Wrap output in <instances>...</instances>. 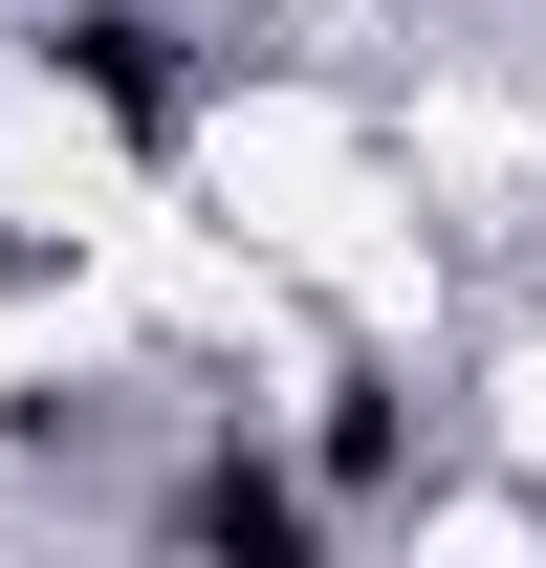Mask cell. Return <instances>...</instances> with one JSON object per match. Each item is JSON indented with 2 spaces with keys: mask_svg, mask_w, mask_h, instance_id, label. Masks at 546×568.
Segmentation results:
<instances>
[{
  "mask_svg": "<svg viewBox=\"0 0 546 568\" xmlns=\"http://www.w3.org/2000/svg\"><path fill=\"white\" fill-rule=\"evenodd\" d=\"M175 568H328V525H306V481H284V459H241V437H219L198 481H175Z\"/></svg>",
  "mask_w": 546,
  "mask_h": 568,
  "instance_id": "obj_1",
  "label": "cell"
},
{
  "mask_svg": "<svg viewBox=\"0 0 546 568\" xmlns=\"http://www.w3.org/2000/svg\"><path fill=\"white\" fill-rule=\"evenodd\" d=\"M44 67H67L132 153H175V22H153V0H67V22H44Z\"/></svg>",
  "mask_w": 546,
  "mask_h": 568,
  "instance_id": "obj_2",
  "label": "cell"
}]
</instances>
